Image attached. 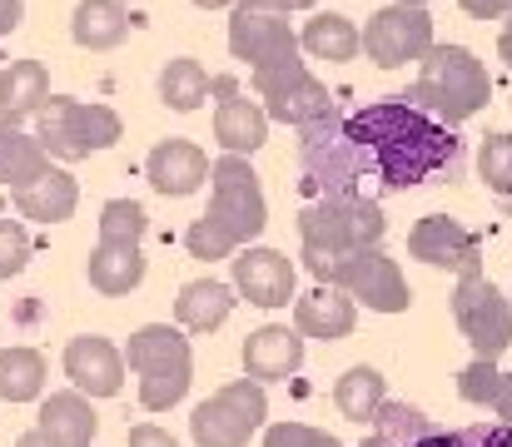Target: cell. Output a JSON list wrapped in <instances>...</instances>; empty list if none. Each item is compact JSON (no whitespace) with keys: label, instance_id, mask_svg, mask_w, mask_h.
I'll list each match as a JSON object with an SVG mask.
<instances>
[{"label":"cell","instance_id":"cell-1","mask_svg":"<svg viewBox=\"0 0 512 447\" xmlns=\"http://www.w3.org/2000/svg\"><path fill=\"white\" fill-rule=\"evenodd\" d=\"M458 164V140L448 125L423 115L408 95L363 105L334 125V115L304 130V189L319 199L358 194L363 179L383 189H413L438 169Z\"/></svg>","mask_w":512,"mask_h":447},{"label":"cell","instance_id":"cell-2","mask_svg":"<svg viewBox=\"0 0 512 447\" xmlns=\"http://www.w3.org/2000/svg\"><path fill=\"white\" fill-rule=\"evenodd\" d=\"M493 95V80H488V65L468 50V45H433L423 60H418V85H413V105L423 115H433L438 125H463L473 120Z\"/></svg>","mask_w":512,"mask_h":447},{"label":"cell","instance_id":"cell-3","mask_svg":"<svg viewBox=\"0 0 512 447\" xmlns=\"http://www.w3.org/2000/svg\"><path fill=\"white\" fill-rule=\"evenodd\" d=\"M125 363L140 378V408L145 413H170L174 403H184V393L194 383V348H189L184 328H170V323L135 328Z\"/></svg>","mask_w":512,"mask_h":447},{"label":"cell","instance_id":"cell-4","mask_svg":"<svg viewBox=\"0 0 512 447\" xmlns=\"http://www.w3.org/2000/svg\"><path fill=\"white\" fill-rule=\"evenodd\" d=\"M309 274L329 289H343L353 303H368L373 313H408L413 308V289L398 269V259H388L383 249H358V254H304Z\"/></svg>","mask_w":512,"mask_h":447},{"label":"cell","instance_id":"cell-5","mask_svg":"<svg viewBox=\"0 0 512 447\" xmlns=\"http://www.w3.org/2000/svg\"><path fill=\"white\" fill-rule=\"evenodd\" d=\"M299 234H304V254H358V249H378L388 234L383 209L368 194H339V199H314L299 214Z\"/></svg>","mask_w":512,"mask_h":447},{"label":"cell","instance_id":"cell-6","mask_svg":"<svg viewBox=\"0 0 512 447\" xmlns=\"http://www.w3.org/2000/svg\"><path fill=\"white\" fill-rule=\"evenodd\" d=\"M125 125L110 105H90V100H70V95H50V105L35 115V140L45 145L50 159H90L100 149L120 145Z\"/></svg>","mask_w":512,"mask_h":447},{"label":"cell","instance_id":"cell-7","mask_svg":"<svg viewBox=\"0 0 512 447\" xmlns=\"http://www.w3.org/2000/svg\"><path fill=\"white\" fill-rule=\"evenodd\" d=\"M264 418H269L264 383L234 378L189 413V438L194 447H249V438L264 428Z\"/></svg>","mask_w":512,"mask_h":447},{"label":"cell","instance_id":"cell-8","mask_svg":"<svg viewBox=\"0 0 512 447\" xmlns=\"http://www.w3.org/2000/svg\"><path fill=\"white\" fill-rule=\"evenodd\" d=\"M209 179H214V194H209V214L204 219L219 224L239 249H249L264 234V224H269V204H264L259 174L249 169V159L224 154V159H214Z\"/></svg>","mask_w":512,"mask_h":447},{"label":"cell","instance_id":"cell-9","mask_svg":"<svg viewBox=\"0 0 512 447\" xmlns=\"http://www.w3.org/2000/svg\"><path fill=\"white\" fill-rule=\"evenodd\" d=\"M229 50L244 60L254 75L299 60V35L289 25V10L279 0H234L229 15Z\"/></svg>","mask_w":512,"mask_h":447},{"label":"cell","instance_id":"cell-10","mask_svg":"<svg viewBox=\"0 0 512 447\" xmlns=\"http://www.w3.org/2000/svg\"><path fill=\"white\" fill-rule=\"evenodd\" d=\"M453 318H458L463 338L473 343V358L498 363L512 348V298L488 274L458 279V289H453Z\"/></svg>","mask_w":512,"mask_h":447},{"label":"cell","instance_id":"cell-11","mask_svg":"<svg viewBox=\"0 0 512 447\" xmlns=\"http://www.w3.org/2000/svg\"><path fill=\"white\" fill-rule=\"evenodd\" d=\"M254 90H259V100H264V115L279 120V125H294V130H314V125H324V120L334 115L329 85L314 80L304 60L259 70V75H254Z\"/></svg>","mask_w":512,"mask_h":447},{"label":"cell","instance_id":"cell-12","mask_svg":"<svg viewBox=\"0 0 512 447\" xmlns=\"http://www.w3.org/2000/svg\"><path fill=\"white\" fill-rule=\"evenodd\" d=\"M363 50L378 70H398L408 60H423L433 50V15L428 10H413V5H383L368 15V30H363Z\"/></svg>","mask_w":512,"mask_h":447},{"label":"cell","instance_id":"cell-13","mask_svg":"<svg viewBox=\"0 0 512 447\" xmlns=\"http://www.w3.org/2000/svg\"><path fill=\"white\" fill-rule=\"evenodd\" d=\"M408 254H413L418 264H428V269H453L458 279L483 274V239H478L468 224L448 219V214L418 219V224L408 229Z\"/></svg>","mask_w":512,"mask_h":447},{"label":"cell","instance_id":"cell-14","mask_svg":"<svg viewBox=\"0 0 512 447\" xmlns=\"http://www.w3.org/2000/svg\"><path fill=\"white\" fill-rule=\"evenodd\" d=\"M125 368H130L125 353L100 333H80L65 343V378L85 398H115L125 388Z\"/></svg>","mask_w":512,"mask_h":447},{"label":"cell","instance_id":"cell-15","mask_svg":"<svg viewBox=\"0 0 512 447\" xmlns=\"http://www.w3.org/2000/svg\"><path fill=\"white\" fill-rule=\"evenodd\" d=\"M229 264H234V289L249 298L254 308H289L294 284H299L289 254H279V249H254V244H249V249H239Z\"/></svg>","mask_w":512,"mask_h":447},{"label":"cell","instance_id":"cell-16","mask_svg":"<svg viewBox=\"0 0 512 447\" xmlns=\"http://www.w3.org/2000/svg\"><path fill=\"white\" fill-rule=\"evenodd\" d=\"M304 368V333L289 323H264L244 338V378L254 383H284Z\"/></svg>","mask_w":512,"mask_h":447},{"label":"cell","instance_id":"cell-17","mask_svg":"<svg viewBox=\"0 0 512 447\" xmlns=\"http://www.w3.org/2000/svg\"><path fill=\"white\" fill-rule=\"evenodd\" d=\"M214 90L224 95L219 110H214V140L224 145V154L249 159L254 149L269 140V115H264V105L249 100V95H239L234 80H214Z\"/></svg>","mask_w":512,"mask_h":447},{"label":"cell","instance_id":"cell-18","mask_svg":"<svg viewBox=\"0 0 512 447\" xmlns=\"http://www.w3.org/2000/svg\"><path fill=\"white\" fill-rule=\"evenodd\" d=\"M209 154L194 145V140H160V145L150 149V159H145V174H150V184L160 189V194H170V199H184V194H194L204 179H209Z\"/></svg>","mask_w":512,"mask_h":447},{"label":"cell","instance_id":"cell-19","mask_svg":"<svg viewBox=\"0 0 512 447\" xmlns=\"http://www.w3.org/2000/svg\"><path fill=\"white\" fill-rule=\"evenodd\" d=\"M35 433L50 447H90L95 433H100V418L90 408L85 393H50L40 398V418H35Z\"/></svg>","mask_w":512,"mask_h":447},{"label":"cell","instance_id":"cell-20","mask_svg":"<svg viewBox=\"0 0 512 447\" xmlns=\"http://www.w3.org/2000/svg\"><path fill=\"white\" fill-rule=\"evenodd\" d=\"M353 323H358V303L343 294V289L319 284L314 294L294 298V328H299L304 338L339 343V338H348V333H353Z\"/></svg>","mask_w":512,"mask_h":447},{"label":"cell","instance_id":"cell-21","mask_svg":"<svg viewBox=\"0 0 512 447\" xmlns=\"http://www.w3.org/2000/svg\"><path fill=\"white\" fill-rule=\"evenodd\" d=\"M50 105V75L40 60H15L10 70H0V120L20 125L30 115H40Z\"/></svg>","mask_w":512,"mask_h":447},{"label":"cell","instance_id":"cell-22","mask_svg":"<svg viewBox=\"0 0 512 447\" xmlns=\"http://www.w3.org/2000/svg\"><path fill=\"white\" fill-rule=\"evenodd\" d=\"M234 303H239V298H234L229 284H219V279H194V284H184L179 298H174V318H179L184 333H214V328L229 323Z\"/></svg>","mask_w":512,"mask_h":447},{"label":"cell","instance_id":"cell-23","mask_svg":"<svg viewBox=\"0 0 512 447\" xmlns=\"http://www.w3.org/2000/svg\"><path fill=\"white\" fill-rule=\"evenodd\" d=\"M85 274H90V289H100L105 298H125L145 284V254L140 244H95Z\"/></svg>","mask_w":512,"mask_h":447},{"label":"cell","instance_id":"cell-24","mask_svg":"<svg viewBox=\"0 0 512 447\" xmlns=\"http://www.w3.org/2000/svg\"><path fill=\"white\" fill-rule=\"evenodd\" d=\"M10 199H15L20 219H35V224H65V219L75 214V204H80V184H75V174L50 169L45 179H35L30 189H20V194H10Z\"/></svg>","mask_w":512,"mask_h":447},{"label":"cell","instance_id":"cell-25","mask_svg":"<svg viewBox=\"0 0 512 447\" xmlns=\"http://www.w3.org/2000/svg\"><path fill=\"white\" fill-rule=\"evenodd\" d=\"M130 5L125 0H80L75 5V20H70V35L80 50H115L125 35H130Z\"/></svg>","mask_w":512,"mask_h":447},{"label":"cell","instance_id":"cell-26","mask_svg":"<svg viewBox=\"0 0 512 447\" xmlns=\"http://www.w3.org/2000/svg\"><path fill=\"white\" fill-rule=\"evenodd\" d=\"M55 164L35 135H25L20 125H0V184H10V194L30 189L35 179H45Z\"/></svg>","mask_w":512,"mask_h":447},{"label":"cell","instance_id":"cell-27","mask_svg":"<svg viewBox=\"0 0 512 447\" xmlns=\"http://www.w3.org/2000/svg\"><path fill=\"white\" fill-rule=\"evenodd\" d=\"M334 403H339V413L348 423H373L378 408L388 403V378L378 368L358 363V368H348L339 383H334Z\"/></svg>","mask_w":512,"mask_h":447},{"label":"cell","instance_id":"cell-28","mask_svg":"<svg viewBox=\"0 0 512 447\" xmlns=\"http://www.w3.org/2000/svg\"><path fill=\"white\" fill-rule=\"evenodd\" d=\"M299 45L314 55V60H353L358 50H363V35H358V25L339 15V10H319L309 25H304V35H299Z\"/></svg>","mask_w":512,"mask_h":447},{"label":"cell","instance_id":"cell-29","mask_svg":"<svg viewBox=\"0 0 512 447\" xmlns=\"http://www.w3.org/2000/svg\"><path fill=\"white\" fill-rule=\"evenodd\" d=\"M45 378H50V368H45V358L35 348H5L0 353V398L5 403L45 398Z\"/></svg>","mask_w":512,"mask_h":447},{"label":"cell","instance_id":"cell-30","mask_svg":"<svg viewBox=\"0 0 512 447\" xmlns=\"http://www.w3.org/2000/svg\"><path fill=\"white\" fill-rule=\"evenodd\" d=\"M209 90H214V80H209L204 65L189 60V55H179V60H170V65L160 70V100H165L170 110H179V115L199 110V105L209 100Z\"/></svg>","mask_w":512,"mask_h":447},{"label":"cell","instance_id":"cell-31","mask_svg":"<svg viewBox=\"0 0 512 447\" xmlns=\"http://www.w3.org/2000/svg\"><path fill=\"white\" fill-rule=\"evenodd\" d=\"M373 433L383 438L388 447H418L428 433H438L433 428V418L428 413H418V408H408V403H383L378 408V418H373Z\"/></svg>","mask_w":512,"mask_h":447},{"label":"cell","instance_id":"cell-32","mask_svg":"<svg viewBox=\"0 0 512 447\" xmlns=\"http://www.w3.org/2000/svg\"><path fill=\"white\" fill-rule=\"evenodd\" d=\"M145 229H150V214L135 199H110L100 209V244H140Z\"/></svg>","mask_w":512,"mask_h":447},{"label":"cell","instance_id":"cell-33","mask_svg":"<svg viewBox=\"0 0 512 447\" xmlns=\"http://www.w3.org/2000/svg\"><path fill=\"white\" fill-rule=\"evenodd\" d=\"M478 169H483V184L493 194L512 199V135H488L478 149Z\"/></svg>","mask_w":512,"mask_h":447},{"label":"cell","instance_id":"cell-34","mask_svg":"<svg viewBox=\"0 0 512 447\" xmlns=\"http://www.w3.org/2000/svg\"><path fill=\"white\" fill-rule=\"evenodd\" d=\"M498 388H503V368L488 363V358H473V363L458 373V393H463V403H473V408H493Z\"/></svg>","mask_w":512,"mask_h":447},{"label":"cell","instance_id":"cell-35","mask_svg":"<svg viewBox=\"0 0 512 447\" xmlns=\"http://www.w3.org/2000/svg\"><path fill=\"white\" fill-rule=\"evenodd\" d=\"M184 244H189L194 259H234V254H239V244H234L219 224H209V219H194L189 234H184Z\"/></svg>","mask_w":512,"mask_h":447},{"label":"cell","instance_id":"cell-36","mask_svg":"<svg viewBox=\"0 0 512 447\" xmlns=\"http://www.w3.org/2000/svg\"><path fill=\"white\" fill-rule=\"evenodd\" d=\"M30 264V234L20 219H0V279H15Z\"/></svg>","mask_w":512,"mask_h":447},{"label":"cell","instance_id":"cell-37","mask_svg":"<svg viewBox=\"0 0 512 447\" xmlns=\"http://www.w3.org/2000/svg\"><path fill=\"white\" fill-rule=\"evenodd\" d=\"M264 447H343L334 433L309 428V423H269L264 428Z\"/></svg>","mask_w":512,"mask_h":447},{"label":"cell","instance_id":"cell-38","mask_svg":"<svg viewBox=\"0 0 512 447\" xmlns=\"http://www.w3.org/2000/svg\"><path fill=\"white\" fill-rule=\"evenodd\" d=\"M453 438H458V447H512V428L508 423H478V428H458Z\"/></svg>","mask_w":512,"mask_h":447},{"label":"cell","instance_id":"cell-39","mask_svg":"<svg viewBox=\"0 0 512 447\" xmlns=\"http://www.w3.org/2000/svg\"><path fill=\"white\" fill-rule=\"evenodd\" d=\"M130 447H184V443H174L165 428H155V423H135L130 428Z\"/></svg>","mask_w":512,"mask_h":447},{"label":"cell","instance_id":"cell-40","mask_svg":"<svg viewBox=\"0 0 512 447\" xmlns=\"http://www.w3.org/2000/svg\"><path fill=\"white\" fill-rule=\"evenodd\" d=\"M468 15H478V20H498V15H512V0H458Z\"/></svg>","mask_w":512,"mask_h":447},{"label":"cell","instance_id":"cell-41","mask_svg":"<svg viewBox=\"0 0 512 447\" xmlns=\"http://www.w3.org/2000/svg\"><path fill=\"white\" fill-rule=\"evenodd\" d=\"M25 20V0H0V35H10Z\"/></svg>","mask_w":512,"mask_h":447},{"label":"cell","instance_id":"cell-42","mask_svg":"<svg viewBox=\"0 0 512 447\" xmlns=\"http://www.w3.org/2000/svg\"><path fill=\"white\" fill-rule=\"evenodd\" d=\"M493 413H498V423L512 428V373H503V388H498V398H493Z\"/></svg>","mask_w":512,"mask_h":447},{"label":"cell","instance_id":"cell-43","mask_svg":"<svg viewBox=\"0 0 512 447\" xmlns=\"http://www.w3.org/2000/svg\"><path fill=\"white\" fill-rule=\"evenodd\" d=\"M498 55L508 60V70H512V15H508V25H503V35H498Z\"/></svg>","mask_w":512,"mask_h":447},{"label":"cell","instance_id":"cell-44","mask_svg":"<svg viewBox=\"0 0 512 447\" xmlns=\"http://www.w3.org/2000/svg\"><path fill=\"white\" fill-rule=\"evenodd\" d=\"M418 447H458V438L438 428V433H428V438H423V443H418Z\"/></svg>","mask_w":512,"mask_h":447},{"label":"cell","instance_id":"cell-45","mask_svg":"<svg viewBox=\"0 0 512 447\" xmlns=\"http://www.w3.org/2000/svg\"><path fill=\"white\" fill-rule=\"evenodd\" d=\"M15 447H50V443H45V438L30 428V433H20V443H15Z\"/></svg>","mask_w":512,"mask_h":447},{"label":"cell","instance_id":"cell-46","mask_svg":"<svg viewBox=\"0 0 512 447\" xmlns=\"http://www.w3.org/2000/svg\"><path fill=\"white\" fill-rule=\"evenodd\" d=\"M284 10H309V5H319V0H279Z\"/></svg>","mask_w":512,"mask_h":447},{"label":"cell","instance_id":"cell-47","mask_svg":"<svg viewBox=\"0 0 512 447\" xmlns=\"http://www.w3.org/2000/svg\"><path fill=\"white\" fill-rule=\"evenodd\" d=\"M199 10H214V5H234V0H194Z\"/></svg>","mask_w":512,"mask_h":447},{"label":"cell","instance_id":"cell-48","mask_svg":"<svg viewBox=\"0 0 512 447\" xmlns=\"http://www.w3.org/2000/svg\"><path fill=\"white\" fill-rule=\"evenodd\" d=\"M358 447H388V443H383L378 433H368V438H363V443H358Z\"/></svg>","mask_w":512,"mask_h":447},{"label":"cell","instance_id":"cell-49","mask_svg":"<svg viewBox=\"0 0 512 447\" xmlns=\"http://www.w3.org/2000/svg\"><path fill=\"white\" fill-rule=\"evenodd\" d=\"M398 5H413V10H423V5H428V0H398Z\"/></svg>","mask_w":512,"mask_h":447},{"label":"cell","instance_id":"cell-50","mask_svg":"<svg viewBox=\"0 0 512 447\" xmlns=\"http://www.w3.org/2000/svg\"><path fill=\"white\" fill-rule=\"evenodd\" d=\"M0 214H5V194H0Z\"/></svg>","mask_w":512,"mask_h":447}]
</instances>
